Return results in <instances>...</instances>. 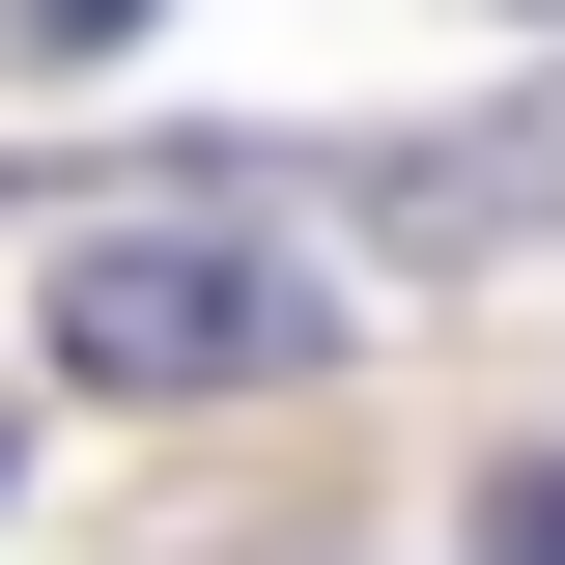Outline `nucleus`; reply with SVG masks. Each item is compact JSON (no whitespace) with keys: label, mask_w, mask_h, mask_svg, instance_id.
I'll use <instances>...</instances> for the list:
<instances>
[{"label":"nucleus","mask_w":565,"mask_h":565,"mask_svg":"<svg viewBox=\"0 0 565 565\" xmlns=\"http://www.w3.org/2000/svg\"><path fill=\"white\" fill-rule=\"evenodd\" d=\"M57 367L85 396H282V367H340V282L255 199H170V226H85L57 255Z\"/></svg>","instance_id":"f257e3e1"},{"label":"nucleus","mask_w":565,"mask_h":565,"mask_svg":"<svg viewBox=\"0 0 565 565\" xmlns=\"http://www.w3.org/2000/svg\"><path fill=\"white\" fill-rule=\"evenodd\" d=\"M509 226H565V141H424L396 170V255H509Z\"/></svg>","instance_id":"f03ea898"},{"label":"nucleus","mask_w":565,"mask_h":565,"mask_svg":"<svg viewBox=\"0 0 565 565\" xmlns=\"http://www.w3.org/2000/svg\"><path fill=\"white\" fill-rule=\"evenodd\" d=\"M481 565H565V452H537V481H481Z\"/></svg>","instance_id":"7ed1b4c3"},{"label":"nucleus","mask_w":565,"mask_h":565,"mask_svg":"<svg viewBox=\"0 0 565 565\" xmlns=\"http://www.w3.org/2000/svg\"><path fill=\"white\" fill-rule=\"evenodd\" d=\"M114 29H141V0H29V57H114Z\"/></svg>","instance_id":"20e7f679"}]
</instances>
